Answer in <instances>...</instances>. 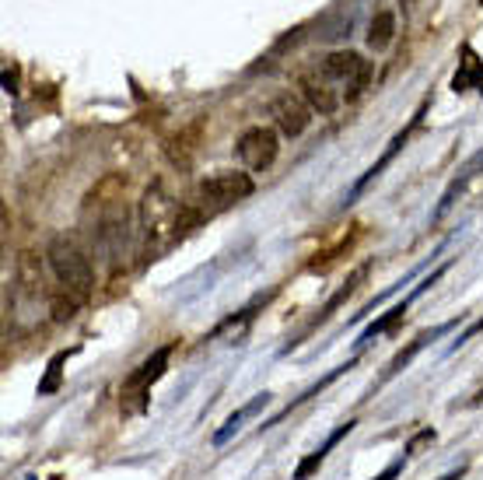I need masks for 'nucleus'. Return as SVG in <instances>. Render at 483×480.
I'll return each mask as SVG.
<instances>
[{
  "instance_id": "obj_9",
  "label": "nucleus",
  "mask_w": 483,
  "mask_h": 480,
  "mask_svg": "<svg viewBox=\"0 0 483 480\" xmlns=\"http://www.w3.org/2000/svg\"><path fill=\"white\" fill-rule=\"evenodd\" d=\"M452 326H455V320H452V322H442V326H435V330H424V333H417V337L410 340V347H402L400 355H396V358H393V361H389V364H386V375H382V382H389L393 375H400L402 368H406L410 361L417 358V355H420V351H424V347H428L431 340H438V337H445V333H448Z\"/></svg>"
},
{
  "instance_id": "obj_21",
  "label": "nucleus",
  "mask_w": 483,
  "mask_h": 480,
  "mask_svg": "<svg viewBox=\"0 0 483 480\" xmlns=\"http://www.w3.org/2000/svg\"><path fill=\"white\" fill-rule=\"evenodd\" d=\"M406 4H410V0H406Z\"/></svg>"
},
{
  "instance_id": "obj_16",
  "label": "nucleus",
  "mask_w": 483,
  "mask_h": 480,
  "mask_svg": "<svg viewBox=\"0 0 483 480\" xmlns=\"http://www.w3.org/2000/svg\"><path fill=\"white\" fill-rule=\"evenodd\" d=\"M64 361H67V355H56V358L49 361L46 375H42V379H39V397H49V393H56V390H60V375H64Z\"/></svg>"
},
{
  "instance_id": "obj_6",
  "label": "nucleus",
  "mask_w": 483,
  "mask_h": 480,
  "mask_svg": "<svg viewBox=\"0 0 483 480\" xmlns=\"http://www.w3.org/2000/svg\"><path fill=\"white\" fill-rule=\"evenodd\" d=\"M270 116H274V126L281 130L284 137H301L305 130H309V123H312V109L305 106V99L301 95H294V91H281L274 102H270Z\"/></svg>"
},
{
  "instance_id": "obj_1",
  "label": "nucleus",
  "mask_w": 483,
  "mask_h": 480,
  "mask_svg": "<svg viewBox=\"0 0 483 480\" xmlns=\"http://www.w3.org/2000/svg\"><path fill=\"white\" fill-rule=\"evenodd\" d=\"M46 256H49V267H53L56 280H60L71 295H78L80 302L95 291V270H91V260L84 256V249H80L74 239H67V236H53L49 245H46Z\"/></svg>"
},
{
  "instance_id": "obj_19",
  "label": "nucleus",
  "mask_w": 483,
  "mask_h": 480,
  "mask_svg": "<svg viewBox=\"0 0 483 480\" xmlns=\"http://www.w3.org/2000/svg\"><path fill=\"white\" fill-rule=\"evenodd\" d=\"M480 330H483V320H477V322H473V326H470V330H466V333H459V337H455V344H452L448 351H459V347H462V344H466L470 337H477Z\"/></svg>"
},
{
  "instance_id": "obj_3",
  "label": "nucleus",
  "mask_w": 483,
  "mask_h": 480,
  "mask_svg": "<svg viewBox=\"0 0 483 480\" xmlns=\"http://www.w3.org/2000/svg\"><path fill=\"white\" fill-rule=\"evenodd\" d=\"M316 71L333 88H340L343 99H354V95H361L368 88V81H371V60H364L361 53H351V49H336V53L322 56V64Z\"/></svg>"
},
{
  "instance_id": "obj_13",
  "label": "nucleus",
  "mask_w": 483,
  "mask_h": 480,
  "mask_svg": "<svg viewBox=\"0 0 483 480\" xmlns=\"http://www.w3.org/2000/svg\"><path fill=\"white\" fill-rule=\"evenodd\" d=\"M396 36V14L393 11H378L375 18H371V29H368V46L375 49V53H382L389 42Z\"/></svg>"
},
{
  "instance_id": "obj_20",
  "label": "nucleus",
  "mask_w": 483,
  "mask_h": 480,
  "mask_svg": "<svg viewBox=\"0 0 483 480\" xmlns=\"http://www.w3.org/2000/svg\"><path fill=\"white\" fill-rule=\"evenodd\" d=\"M462 474H466V470L459 467V470H448V474H445V477H438V480H462Z\"/></svg>"
},
{
  "instance_id": "obj_17",
  "label": "nucleus",
  "mask_w": 483,
  "mask_h": 480,
  "mask_svg": "<svg viewBox=\"0 0 483 480\" xmlns=\"http://www.w3.org/2000/svg\"><path fill=\"white\" fill-rule=\"evenodd\" d=\"M428 441H435V432H431V428H424L420 435H413V439H410V445H406V452L413 456V452H420V445H428Z\"/></svg>"
},
{
  "instance_id": "obj_5",
  "label": "nucleus",
  "mask_w": 483,
  "mask_h": 480,
  "mask_svg": "<svg viewBox=\"0 0 483 480\" xmlns=\"http://www.w3.org/2000/svg\"><path fill=\"white\" fill-rule=\"evenodd\" d=\"M168 358H172V347H158V351L144 361L140 368H133V372H130V379L123 382V403H126L130 410H140V407H144V397L151 393V386L165 375Z\"/></svg>"
},
{
  "instance_id": "obj_2",
  "label": "nucleus",
  "mask_w": 483,
  "mask_h": 480,
  "mask_svg": "<svg viewBox=\"0 0 483 480\" xmlns=\"http://www.w3.org/2000/svg\"><path fill=\"white\" fill-rule=\"evenodd\" d=\"M252 193H256V183H252L249 172L225 168V172H214V176L203 179L200 186H197L193 203H200L203 210L214 218L217 210H225V207H232V203L245 201V197H252Z\"/></svg>"
},
{
  "instance_id": "obj_8",
  "label": "nucleus",
  "mask_w": 483,
  "mask_h": 480,
  "mask_svg": "<svg viewBox=\"0 0 483 480\" xmlns=\"http://www.w3.org/2000/svg\"><path fill=\"white\" fill-rule=\"evenodd\" d=\"M354 428H358V421H343V424H340L336 432H329L319 449H316V452H309V456H305V459H301V463L294 467V480H309L312 474H319V467L326 463V456H329V452H333V449H336L340 441L347 439V435H351Z\"/></svg>"
},
{
  "instance_id": "obj_7",
  "label": "nucleus",
  "mask_w": 483,
  "mask_h": 480,
  "mask_svg": "<svg viewBox=\"0 0 483 480\" xmlns=\"http://www.w3.org/2000/svg\"><path fill=\"white\" fill-rule=\"evenodd\" d=\"M298 95H301L305 106H309L312 113H319V116H333V113L343 106V91L333 88L319 71H305V74L298 78Z\"/></svg>"
},
{
  "instance_id": "obj_11",
  "label": "nucleus",
  "mask_w": 483,
  "mask_h": 480,
  "mask_svg": "<svg viewBox=\"0 0 483 480\" xmlns=\"http://www.w3.org/2000/svg\"><path fill=\"white\" fill-rule=\"evenodd\" d=\"M267 403H270V393H256V397L245 403V407H239V410H235V414H232V417H228V421H225V424L214 432V445H225V441L232 439V435L242 428V421H245V417H252L256 410H263Z\"/></svg>"
},
{
  "instance_id": "obj_4",
  "label": "nucleus",
  "mask_w": 483,
  "mask_h": 480,
  "mask_svg": "<svg viewBox=\"0 0 483 480\" xmlns=\"http://www.w3.org/2000/svg\"><path fill=\"white\" fill-rule=\"evenodd\" d=\"M277 151H281V141H277V130L270 126H249L235 144V155L249 172H267L277 161Z\"/></svg>"
},
{
  "instance_id": "obj_22",
  "label": "nucleus",
  "mask_w": 483,
  "mask_h": 480,
  "mask_svg": "<svg viewBox=\"0 0 483 480\" xmlns=\"http://www.w3.org/2000/svg\"><path fill=\"white\" fill-rule=\"evenodd\" d=\"M29 480H32V477H29Z\"/></svg>"
},
{
  "instance_id": "obj_12",
  "label": "nucleus",
  "mask_w": 483,
  "mask_h": 480,
  "mask_svg": "<svg viewBox=\"0 0 483 480\" xmlns=\"http://www.w3.org/2000/svg\"><path fill=\"white\" fill-rule=\"evenodd\" d=\"M351 368H354V361H347V364H336V368H333V372H329L326 379H319L316 386H309V390H305V393H301L298 400H291V403H287V407H284L281 414H274V417H270V421H267L263 428H274V424H281V421H284V417H287V414H291V410H294V407H301V403H305V400H312V397H319V393H322V390H326V386H333V382H336V379H340L343 372H351Z\"/></svg>"
},
{
  "instance_id": "obj_18",
  "label": "nucleus",
  "mask_w": 483,
  "mask_h": 480,
  "mask_svg": "<svg viewBox=\"0 0 483 480\" xmlns=\"http://www.w3.org/2000/svg\"><path fill=\"white\" fill-rule=\"evenodd\" d=\"M402 467H406V459H396V463H389L382 474H375L371 480H396L402 474Z\"/></svg>"
},
{
  "instance_id": "obj_10",
  "label": "nucleus",
  "mask_w": 483,
  "mask_h": 480,
  "mask_svg": "<svg viewBox=\"0 0 483 480\" xmlns=\"http://www.w3.org/2000/svg\"><path fill=\"white\" fill-rule=\"evenodd\" d=\"M410 302H413V298L406 295V298H402L400 305H393V309H389L386 316H378V320L371 322V326H364L361 337H358V351H361V347H368V344H371L375 337H382V333L396 330V326H400V322H402V316H406V309H410Z\"/></svg>"
},
{
  "instance_id": "obj_15",
  "label": "nucleus",
  "mask_w": 483,
  "mask_h": 480,
  "mask_svg": "<svg viewBox=\"0 0 483 480\" xmlns=\"http://www.w3.org/2000/svg\"><path fill=\"white\" fill-rule=\"evenodd\" d=\"M78 305H80V298L78 295H71L67 287H60L56 295H53V316L64 322V320H74L78 316Z\"/></svg>"
},
{
  "instance_id": "obj_14",
  "label": "nucleus",
  "mask_w": 483,
  "mask_h": 480,
  "mask_svg": "<svg viewBox=\"0 0 483 480\" xmlns=\"http://www.w3.org/2000/svg\"><path fill=\"white\" fill-rule=\"evenodd\" d=\"M368 270H371V263H361V267H358V270L351 274V280H347V284H343V287H340V291H336V295H333V298H329V302L322 305L319 316H316V322L329 320V316H333V313H336V309H340V305H343V302H347V298H351V295H354V291L361 287L364 278H368Z\"/></svg>"
}]
</instances>
